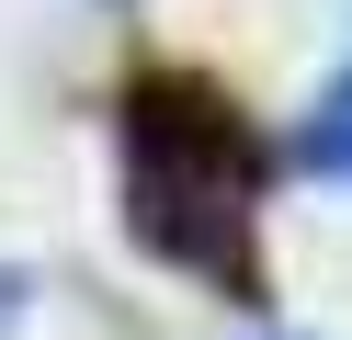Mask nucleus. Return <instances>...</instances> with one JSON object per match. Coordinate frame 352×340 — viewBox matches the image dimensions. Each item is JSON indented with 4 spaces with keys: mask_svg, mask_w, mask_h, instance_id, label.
I'll list each match as a JSON object with an SVG mask.
<instances>
[{
    "mask_svg": "<svg viewBox=\"0 0 352 340\" xmlns=\"http://www.w3.org/2000/svg\"><path fill=\"white\" fill-rule=\"evenodd\" d=\"M125 227L160 249L193 284H261V181H273V148L228 113V91L205 80H137L125 91Z\"/></svg>",
    "mask_w": 352,
    "mask_h": 340,
    "instance_id": "1",
    "label": "nucleus"
},
{
    "mask_svg": "<svg viewBox=\"0 0 352 340\" xmlns=\"http://www.w3.org/2000/svg\"><path fill=\"white\" fill-rule=\"evenodd\" d=\"M296 159L318 181H352V80H329V102L307 113V136H296Z\"/></svg>",
    "mask_w": 352,
    "mask_h": 340,
    "instance_id": "2",
    "label": "nucleus"
},
{
    "mask_svg": "<svg viewBox=\"0 0 352 340\" xmlns=\"http://www.w3.org/2000/svg\"><path fill=\"white\" fill-rule=\"evenodd\" d=\"M12 295H23V284H12V272H0V317H12Z\"/></svg>",
    "mask_w": 352,
    "mask_h": 340,
    "instance_id": "3",
    "label": "nucleus"
}]
</instances>
